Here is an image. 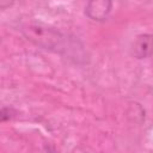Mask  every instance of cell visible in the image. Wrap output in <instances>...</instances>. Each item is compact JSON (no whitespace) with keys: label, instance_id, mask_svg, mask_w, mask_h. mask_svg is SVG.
Here are the masks:
<instances>
[{"label":"cell","instance_id":"6da1fadb","mask_svg":"<svg viewBox=\"0 0 153 153\" xmlns=\"http://www.w3.org/2000/svg\"><path fill=\"white\" fill-rule=\"evenodd\" d=\"M22 32L27 41L42 49L67 56L75 62L85 57L84 47L75 37L66 35L53 26L39 22H30L22 26Z\"/></svg>","mask_w":153,"mask_h":153},{"label":"cell","instance_id":"7a4b0ae2","mask_svg":"<svg viewBox=\"0 0 153 153\" xmlns=\"http://www.w3.org/2000/svg\"><path fill=\"white\" fill-rule=\"evenodd\" d=\"M112 10V0H87L85 14L94 22H104L109 18Z\"/></svg>","mask_w":153,"mask_h":153},{"label":"cell","instance_id":"3957f363","mask_svg":"<svg viewBox=\"0 0 153 153\" xmlns=\"http://www.w3.org/2000/svg\"><path fill=\"white\" fill-rule=\"evenodd\" d=\"M130 54L135 59H147L153 55V33H142L139 35L131 47Z\"/></svg>","mask_w":153,"mask_h":153},{"label":"cell","instance_id":"277c9868","mask_svg":"<svg viewBox=\"0 0 153 153\" xmlns=\"http://www.w3.org/2000/svg\"><path fill=\"white\" fill-rule=\"evenodd\" d=\"M13 115H14V110L12 108H2L1 114H0V118H1V121H7V120L12 118Z\"/></svg>","mask_w":153,"mask_h":153}]
</instances>
